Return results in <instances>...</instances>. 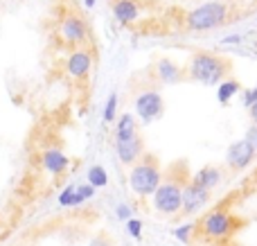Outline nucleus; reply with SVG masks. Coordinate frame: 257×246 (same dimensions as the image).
<instances>
[{"label": "nucleus", "mask_w": 257, "mask_h": 246, "mask_svg": "<svg viewBox=\"0 0 257 246\" xmlns=\"http://www.w3.org/2000/svg\"><path fill=\"white\" fill-rule=\"evenodd\" d=\"M228 72H230V61L214 52L192 54L190 68H187L190 79L199 81V84H205V86H219L221 81H226Z\"/></svg>", "instance_id": "obj_1"}, {"label": "nucleus", "mask_w": 257, "mask_h": 246, "mask_svg": "<svg viewBox=\"0 0 257 246\" xmlns=\"http://www.w3.org/2000/svg\"><path fill=\"white\" fill-rule=\"evenodd\" d=\"M163 183V172L154 156H142L128 172V188L140 199H151Z\"/></svg>", "instance_id": "obj_2"}, {"label": "nucleus", "mask_w": 257, "mask_h": 246, "mask_svg": "<svg viewBox=\"0 0 257 246\" xmlns=\"http://www.w3.org/2000/svg\"><path fill=\"white\" fill-rule=\"evenodd\" d=\"M230 7L221 0H210V3L201 5V7L192 9L185 16V27L190 32H210L214 27H221L228 21Z\"/></svg>", "instance_id": "obj_3"}, {"label": "nucleus", "mask_w": 257, "mask_h": 246, "mask_svg": "<svg viewBox=\"0 0 257 246\" xmlns=\"http://www.w3.org/2000/svg\"><path fill=\"white\" fill-rule=\"evenodd\" d=\"M183 181L176 179H163V183L158 185V190L151 197V203H154V210L160 212L165 217H174L181 215L183 208Z\"/></svg>", "instance_id": "obj_4"}, {"label": "nucleus", "mask_w": 257, "mask_h": 246, "mask_svg": "<svg viewBox=\"0 0 257 246\" xmlns=\"http://www.w3.org/2000/svg\"><path fill=\"white\" fill-rule=\"evenodd\" d=\"M199 226H201V230H203V235L208 239H212V242H221V239H228L232 233H235V228L239 226V219H235L228 210L219 208V210L208 212V215L199 221Z\"/></svg>", "instance_id": "obj_5"}, {"label": "nucleus", "mask_w": 257, "mask_h": 246, "mask_svg": "<svg viewBox=\"0 0 257 246\" xmlns=\"http://www.w3.org/2000/svg\"><path fill=\"white\" fill-rule=\"evenodd\" d=\"M59 36L63 39V43L81 48L90 36L88 23H86L84 16H79V14H72V12L66 14V16L59 21Z\"/></svg>", "instance_id": "obj_6"}, {"label": "nucleus", "mask_w": 257, "mask_h": 246, "mask_svg": "<svg viewBox=\"0 0 257 246\" xmlns=\"http://www.w3.org/2000/svg\"><path fill=\"white\" fill-rule=\"evenodd\" d=\"M163 113H165V99L158 90H154V88L142 90L136 97V117L142 120L145 125L158 120Z\"/></svg>", "instance_id": "obj_7"}, {"label": "nucleus", "mask_w": 257, "mask_h": 246, "mask_svg": "<svg viewBox=\"0 0 257 246\" xmlns=\"http://www.w3.org/2000/svg\"><path fill=\"white\" fill-rule=\"evenodd\" d=\"M63 66H66V72L72 79H86L93 70V52L86 48H75L66 57Z\"/></svg>", "instance_id": "obj_8"}, {"label": "nucleus", "mask_w": 257, "mask_h": 246, "mask_svg": "<svg viewBox=\"0 0 257 246\" xmlns=\"http://www.w3.org/2000/svg\"><path fill=\"white\" fill-rule=\"evenodd\" d=\"M208 203H210V190L199 188L192 181L183 185V208H181L183 215H194V212H199Z\"/></svg>", "instance_id": "obj_9"}, {"label": "nucleus", "mask_w": 257, "mask_h": 246, "mask_svg": "<svg viewBox=\"0 0 257 246\" xmlns=\"http://www.w3.org/2000/svg\"><path fill=\"white\" fill-rule=\"evenodd\" d=\"M41 167H43V172H48L50 176H61L70 170V158L66 156L63 149L48 147L41 154Z\"/></svg>", "instance_id": "obj_10"}, {"label": "nucleus", "mask_w": 257, "mask_h": 246, "mask_svg": "<svg viewBox=\"0 0 257 246\" xmlns=\"http://www.w3.org/2000/svg\"><path fill=\"white\" fill-rule=\"evenodd\" d=\"M253 161H255V152L250 149V145L246 143L244 138H241V140H235V143L228 147V152H226V163H228V167H230V170H235V172H239V170H244V167H248Z\"/></svg>", "instance_id": "obj_11"}, {"label": "nucleus", "mask_w": 257, "mask_h": 246, "mask_svg": "<svg viewBox=\"0 0 257 246\" xmlns=\"http://www.w3.org/2000/svg\"><path fill=\"white\" fill-rule=\"evenodd\" d=\"M115 154L122 165L133 167L145 156V143H142L140 136H136V138H131V140H124V143H115Z\"/></svg>", "instance_id": "obj_12"}, {"label": "nucleus", "mask_w": 257, "mask_h": 246, "mask_svg": "<svg viewBox=\"0 0 257 246\" xmlns=\"http://www.w3.org/2000/svg\"><path fill=\"white\" fill-rule=\"evenodd\" d=\"M140 3L138 0H113V16L120 25H131L140 18Z\"/></svg>", "instance_id": "obj_13"}, {"label": "nucleus", "mask_w": 257, "mask_h": 246, "mask_svg": "<svg viewBox=\"0 0 257 246\" xmlns=\"http://www.w3.org/2000/svg\"><path fill=\"white\" fill-rule=\"evenodd\" d=\"M138 136V117L136 113H122L115 120V143H124Z\"/></svg>", "instance_id": "obj_14"}, {"label": "nucleus", "mask_w": 257, "mask_h": 246, "mask_svg": "<svg viewBox=\"0 0 257 246\" xmlns=\"http://www.w3.org/2000/svg\"><path fill=\"white\" fill-rule=\"evenodd\" d=\"M156 77H158L163 84H178V81L183 79V70L172 59H160V61L156 63Z\"/></svg>", "instance_id": "obj_15"}, {"label": "nucleus", "mask_w": 257, "mask_h": 246, "mask_svg": "<svg viewBox=\"0 0 257 246\" xmlns=\"http://www.w3.org/2000/svg\"><path fill=\"white\" fill-rule=\"evenodd\" d=\"M221 179H223V174H221V170H219V167H201V170L192 176V183L212 192V190L221 183Z\"/></svg>", "instance_id": "obj_16"}, {"label": "nucleus", "mask_w": 257, "mask_h": 246, "mask_svg": "<svg viewBox=\"0 0 257 246\" xmlns=\"http://www.w3.org/2000/svg\"><path fill=\"white\" fill-rule=\"evenodd\" d=\"M86 183L93 185L95 190L106 188L108 185V172L104 170L102 165H90L88 172H86Z\"/></svg>", "instance_id": "obj_17"}, {"label": "nucleus", "mask_w": 257, "mask_h": 246, "mask_svg": "<svg viewBox=\"0 0 257 246\" xmlns=\"http://www.w3.org/2000/svg\"><path fill=\"white\" fill-rule=\"evenodd\" d=\"M237 93H239V81H237V79H226V81H221V84L217 86L219 104H228Z\"/></svg>", "instance_id": "obj_18"}, {"label": "nucleus", "mask_w": 257, "mask_h": 246, "mask_svg": "<svg viewBox=\"0 0 257 246\" xmlns=\"http://www.w3.org/2000/svg\"><path fill=\"white\" fill-rule=\"evenodd\" d=\"M81 199L79 194H77V185H66V188L59 192V206L61 208H77L81 206Z\"/></svg>", "instance_id": "obj_19"}, {"label": "nucleus", "mask_w": 257, "mask_h": 246, "mask_svg": "<svg viewBox=\"0 0 257 246\" xmlns=\"http://www.w3.org/2000/svg\"><path fill=\"white\" fill-rule=\"evenodd\" d=\"M117 104H120V97H117V93H111L108 95V99H106V104H104V113H102V117H104V122H115V113H117Z\"/></svg>", "instance_id": "obj_20"}, {"label": "nucleus", "mask_w": 257, "mask_h": 246, "mask_svg": "<svg viewBox=\"0 0 257 246\" xmlns=\"http://www.w3.org/2000/svg\"><path fill=\"white\" fill-rule=\"evenodd\" d=\"M194 230H196V224L194 221H187V224H181L174 228V237H176L181 244H187L192 239V235H194Z\"/></svg>", "instance_id": "obj_21"}, {"label": "nucleus", "mask_w": 257, "mask_h": 246, "mask_svg": "<svg viewBox=\"0 0 257 246\" xmlns=\"http://www.w3.org/2000/svg\"><path fill=\"white\" fill-rule=\"evenodd\" d=\"M142 219H138V217H131V219L126 221V233L131 235L133 239H142Z\"/></svg>", "instance_id": "obj_22"}, {"label": "nucleus", "mask_w": 257, "mask_h": 246, "mask_svg": "<svg viewBox=\"0 0 257 246\" xmlns=\"http://www.w3.org/2000/svg\"><path fill=\"white\" fill-rule=\"evenodd\" d=\"M115 217L126 224V221L133 217V208L128 206V203H117V206H115Z\"/></svg>", "instance_id": "obj_23"}, {"label": "nucleus", "mask_w": 257, "mask_h": 246, "mask_svg": "<svg viewBox=\"0 0 257 246\" xmlns=\"http://www.w3.org/2000/svg\"><path fill=\"white\" fill-rule=\"evenodd\" d=\"M95 192H97V190L93 188V185H88V183H81V185H77V194H79V199L81 201H90V199L95 197Z\"/></svg>", "instance_id": "obj_24"}, {"label": "nucleus", "mask_w": 257, "mask_h": 246, "mask_svg": "<svg viewBox=\"0 0 257 246\" xmlns=\"http://www.w3.org/2000/svg\"><path fill=\"white\" fill-rule=\"evenodd\" d=\"M244 106L246 108H250V106H255L257 104V86H253V88H246L244 90Z\"/></svg>", "instance_id": "obj_25"}, {"label": "nucleus", "mask_w": 257, "mask_h": 246, "mask_svg": "<svg viewBox=\"0 0 257 246\" xmlns=\"http://www.w3.org/2000/svg\"><path fill=\"white\" fill-rule=\"evenodd\" d=\"M244 140L250 145V149H253L255 156H257V127H255V125H250V127H248V131H246Z\"/></svg>", "instance_id": "obj_26"}, {"label": "nucleus", "mask_w": 257, "mask_h": 246, "mask_svg": "<svg viewBox=\"0 0 257 246\" xmlns=\"http://www.w3.org/2000/svg\"><path fill=\"white\" fill-rule=\"evenodd\" d=\"M88 246H113V242L108 237H104V235H97V237L90 239Z\"/></svg>", "instance_id": "obj_27"}, {"label": "nucleus", "mask_w": 257, "mask_h": 246, "mask_svg": "<svg viewBox=\"0 0 257 246\" xmlns=\"http://www.w3.org/2000/svg\"><path fill=\"white\" fill-rule=\"evenodd\" d=\"M239 41H241V36H239V34H230V36H223L221 43H226V45H235V43H239Z\"/></svg>", "instance_id": "obj_28"}, {"label": "nucleus", "mask_w": 257, "mask_h": 246, "mask_svg": "<svg viewBox=\"0 0 257 246\" xmlns=\"http://www.w3.org/2000/svg\"><path fill=\"white\" fill-rule=\"evenodd\" d=\"M248 111H250V120H253V125L257 127V104H255V106H250Z\"/></svg>", "instance_id": "obj_29"}, {"label": "nucleus", "mask_w": 257, "mask_h": 246, "mask_svg": "<svg viewBox=\"0 0 257 246\" xmlns=\"http://www.w3.org/2000/svg\"><path fill=\"white\" fill-rule=\"evenodd\" d=\"M86 7H95V0H84Z\"/></svg>", "instance_id": "obj_30"}]
</instances>
